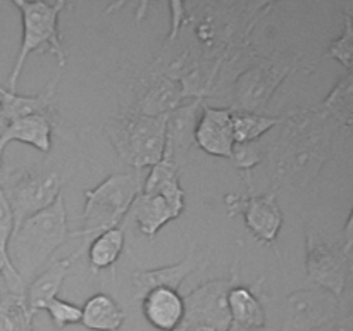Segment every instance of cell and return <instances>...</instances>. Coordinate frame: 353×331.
<instances>
[{
    "label": "cell",
    "instance_id": "1",
    "mask_svg": "<svg viewBox=\"0 0 353 331\" xmlns=\"http://www.w3.org/2000/svg\"><path fill=\"white\" fill-rule=\"evenodd\" d=\"M340 128L317 106L299 107L285 114L278 134L268 141L271 190H305L333 157Z\"/></svg>",
    "mask_w": 353,
    "mask_h": 331
},
{
    "label": "cell",
    "instance_id": "2",
    "mask_svg": "<svg viewBox=\"0 0 353 331\" xmlns=\"http://www.w3.org/2000/svg\"><path fill=\"white\" fill-rule=\"evenodd\" d=\"M276 6V2H185V24L203 62L219 71L223 59L250 43L255 26Z\"/></svg>",
    "mask_w": 353,
    "mask_h": 331
},
{
    "label": "cell",
    "instance_id": "3",
    "mask_svg": "<svg viewBox=\"0 0 353 331\" xmlns=\"http://www.w3.org/2000/svg\"><path fill=\"white\" fill-rule=\"evenodd\" d=\"M69 238H72V233L69 230L64 192L59 193L50 205L28 217L16 231H12L7 243V257L24 290L34 276L50 264L55 252Z\"/></svg>",
    "mask_w": 353,
    "mask_h": 331
},
{
    "label": "cell",
    "instance_id": "4",
    "mask_svg": "<svg viewBox=\"0 0 353 331\" xmlns=\"http://www.w3.org/2000/svg\"><path fill=\"white\" fill-rule=\"evenodd\" d=\"M14 7L21 14L23 34H21V47L17 52L10 74L7 78V90L10 93L17 92V81L23 74L24 64L31 54H50L57 61L59 71H64L68 66L69 54L65 50L64 37L59 28L61 14L68 9H72V3L65 0L59 2H30V0H12Z\"/></svg>",
    "mask_w": 353,
    "mask_h": 331
},
{
    "label": "cell",
    "instance_id": "5",
    "mask_svg": "<svg viewBox=\"0 0 353 331\" xmlns=\"http://www.w3.org/2000/svg\"><path fill=\"white\" fill-rule=\"evenodd\" d=\"M300 68H310L303 54L276 50L259 54L247 69L236 76L228 92V109L236 112L265 114L279 86Z\"/></svg>",
    "mask_w": 353,
    "mask_h": 331
},
{
    "label": "cell",
    "instance_id": "6",
    "mask_svg": "<svg viewBox=\"0 0 353 331\" xmlns=\"http://www.w3.org/2000/svg\"><path fill=\"white\" fill-rule=\"evenodd\" d=\"M102 130L119 161L131 171L145 172L164 159L165 117L141 116L126 107L103 123Z\"/></svg>",
    "mask_w": 353,
    "mask_h": 331
},
{
    "label": "cell",
    "instance_id": "7",
    "mask_svg": "<svg viewBox=\"0 0 353 331\" xmlns=\"http://www.w3.org/2000/svg\"><path fill=\"white\" fill-rule=\"evenodd\" d=\"M64 185L65 179L61 166L50 159L34 166L0 171V186L12 210V231H16L28 217L50 205L59 193L64 192Z\"/></svg>",
    "mask_w": 353,
    "mask_h": 331
},
{
    "label": "cell",
    "instance_id": "8",
    "mask_svg": "<svg viewBox=\"0 0 353 331\" xmlns=\"http://www.w3.org/2000/svg\"><path fill=\"white\" fill-rule=\"evenodd\" d=\"M145 172L124 171L112 172L95 188L85 190V207L79 216L83 226L72 237L92 240L102 231L119 226L126 217L131 203L141 192Z\"/></svg>",
    "mask_w": 353,
    "mask_h": 331
},
{
    "label": "cell",
    "instance_id": "9",
    "mask_svg": "<svg viewBox=\"0 0 353 331\" xmlns=\"http://www.w3.org/2000/svg\"><path fill=\"white\" fill-rule=\"evenodd\" d=\"M343 299L317 286L300 288L286 297L281 331L333 330L341 314L348 309Z\"/></svg>",
    "mask_w": 353,
    "mask_h": 331
},
{
    "label": "cell",
    "instance_id": "10",
    "mask_svg": "<svg viewBox=\"0 0 353 331\" xmlns=\"http://www.w3.org/2000/svg\"><path fill=\"white\" fill-rule=\"evenodd\" d=\"M224 207L228 216H243L245 226L248 228L255 240L268 245L279 257L276 240L283 228V212L278 203V192L269 190L265 193H255L254 186H247V193H226Z\"/></svg>",
    "mask_w": 353,
    "mask_h": 331
},
{
    "label": "cell",
    "instance_id": "11",
    "mask_svg": "<svg viewBox=\"0 0 353 331\" xmlns=\"http://www.w3.org/2000/svg\"><path fill=\"white\" fill-rule=\"evenodd\" d=\"M240 279V261H234L226 278L210 279L183 297L185 300V321L183 323H202L217 331H226L231 326L228 293Z\"/></svg>",
    "mask_w": 353,
    "mask_h": 331
},
{
    "label": "cell",
    "instance_id": "12",
    "mask_svg": "<svg viewBox=\"0 0 353 331\" xmlns=\"http://www.w3.org/2000/svg\"><path fill=\"white\" fill-rule=\"evenodd\" d=\"M307 281L312 286L343 299L352 274V261L345 257L340 245H331L319 234L307 231L305 238Z\"/></svg>",
    "mask_w": 353,
    "mask_h": 331
},
{
    "label": "cell",
    "instance_id": "13",
    "mask_svg": "<svg viewBox=\"0 0 353 331\" xmlns=\"http://www.w3.org/2000/svg\"><path fill=\"white\" fill-rule=\"evenodd\" d=\"M203 102L205 100L202 99L186 100L165 117V148L162 161L174 166L179 174L185 171L193 148L196 147L195 130Z\"/></svg>",
    "mask_w": 353,
    "mask_h": 331
},
{
    "label": "cell",
    "instance_id": "14",
    "mask_svg": "<svg viewBox=\"0 0 353 331\" xmlns=\"http://www.w3.org/2000/svg\"><path fill=\"white\" fill-rule=\"evenodd\" d=\"M207 261H209V250H199L195 245H192L188 254L176 264L137 271L131 276V283L134 286L133 300H141L145 293L154 288H171L178 292L188 276L199 271L200 268H205Z\"/></svg>",
    "mask_w": 353,
    "mask_h": 331
},
{
    "label": "cell",
    "instance_id": "15",
    "mask_svg": "<svg viewBox=\"0 0 353 331\" xmlns=\"http://www.w3.org/2000/svg\"><path fill=\"white\" fill-rule=\"evenodd\" d=\"M195 145L209 155L221 159H231L234 147L231 110L224 107H214L203 102L195 130Z\"/></svg>",
    "mask_w": 353,
    "mask_h": 331
},
{
    "label": "cell",
    "instance_id": "16",
    "mask_svg": "<svg viewBox=\"0 0 353 331\" xmlns=\"http://www.w3.org/2000/svg\"><path fill=\"white\" fill-rule=\"evenodd\" d=\"M88 243L90 241H83L78 250L65 255V257L55 259L40 274H37L31 279L30 285L24 290V299H26L28 309H30V312L33 316L37 312H40V310H43L47 307V303L59 295L65 278L71 272L72 264L81 259V255L88 248Z\"/></svg>",
    "mask_w": 353,
    "mask_h": 331
},
{
    "label": "cell",
    "instance_id": "17",
    "mask_svg": "<svg viewBox=\"0 0 353 331\" xmlns=\"http://www.w3.org/2000/svg\"><path fill=\"white\" fill-rule=\"evenodd\" d=\"M61 81V71L47 81L41 92L37 95H19L10 93L9 90H2V103L0 114L2 121H14L21 117L43 116L50 121H57V92Z\"/></svg>",
    "mask_w": 353,
    "mask_h": 331
},
{
    "label": "cell",
    "instance_id": "18",
    "mask_svg": "<svg viewBox=\"0 0 353 331\" xmlns=\"http://www.w3.org/2000/svg\"><path fill=\"white\" fill-rule=\"evenodd\" d=\"M141 90L130 109L148 117H168L172 110L186 102L181 83L164 76H145Z\"/></svg>",
    "mask_w": 353,
    "mask_h": 331
},
{
    "label": "cell",
    "instance_id": "19",
    "mask_svg": "<svg viewBox=\"0 0 353 331\" xmlns=\"http://www.w3.org/2000/svg\"><path fill=\"white\" fill-rule=\"evenodd\" d=\"M179 216H181V212L174 209L164 197L157 195V193L140 192L121 224L126 228L128 223H134L141 234L154 240L165 224L178 219Z\"/></svg>",
    "mask_w": 353,
    "mask_h": 331
},
{
    "label": "cell",
    "instance_id": "20",
    "mask_svg": "<svg viewBox=\"0 0 353 331\" xmlns=\"http://www.w3.org/2000/svg\"><path fill=\"white\" fill-rule=\"evenodd\" d=\"M54 124V121L47 119L43 116H30L14 121H2L0 123V171H2L3 164V150L12 141L26 143L47 155L50 154Z\"/></svg>",
    "mask_w": 353,
    "mask_h": 331
},
{
    "label": "cell",
    "instance_id": "21",
    "mask_svg": "<svg viewBox=\"0 0 353 331\" xmlns=\"http://www.w3.org/2000/svg\"><path fill=\"white\" fill-rule=\"evenodd\" d=\"M262 281L259 278L254 285H234L228 293V309L231 323L250 330H264L268 324L264 300H262Z\"/></svg>",
    "mask_w": 353,
    "mask_h": 331
},
{
    "label": "cell",
    "instance_id": "22",
    "mask_svg": "<svg viewBox=\"0 0 353 331\" xmlns=\"http://www.w3.org/2000/svg\"><path fill=\"white\" fill-rule=\"evenodd\" d=\"M143 317L161 331H172L185 321V300L171 288H154L141 297Z\"/></svg>",
    "mask_w": 353,
    "mask_h": 331
},
{
    "label": "cell",
    "instance_id": "23",
    "mask_svg": "<svg viewBox=\"0 0 353 331\" xmlns=\"http://www.w3.org/2000/svg\"><path fill=\"white\" fill-rule=\"evenodd\" d=\"M126 314L107 293H95L81 307V323L90 331H119Z\"/></svg>",
    "mask_w": 353,
    "mask_h": 331
},
{
    "label": "cell",
    "instance_id": "24",
    "mask_svg": "<svg viewBox=\"0 0 353 331\" xmlns=\"http://www.w3.org/2000/svg\"><path fill=\"white\" fill-rule=\"evenodd\" d=\"M179 176L181 174L176 171L174 166L169 164L168 161H161L148 169L147 176L143 178L141 192L157 193L164 197L174 209L183 214L185 212V190L179 183Z\"/></svg>",
    "mask_w": 353,
    "mask_h": 331
},
{
    "label": "cell",
    "instance_id": "25",
    "mask_svg": "<svg viewBox=\"0 0 353 331\" xmlns=\"http://www.w3.org/2000/svg\"><path fill=\"white\" fill-rule=\"evenodd\" d=\"M317 109L340 128V133L350 134L353 109L352 72H345L343 76H340V79L333 86V90L327 93L326 99L317 103Z\"/></svg>",
    "mask_w": 353,
    "mask_h": 331
},
{
    "label": "cell",
    "instance_id": "26",
    "mask_svg": "<svg viewBox=\"0 0 353 331\" xmlns=\"http://www.w3.org/2000/svg\"><path fill=\"white\" fill-rule=\"evenodd\" d=\"M124 226L119 224L116 228L102 231L97 237H93L88 243V262L92 271L100 272L105 269L114 268L117 259L121 257L124 248Z\"/></svg>",
    "mask_w": 353,
    "mask_h": 331
},
{
    "label": "cell",
    "instance_id": "27",
    "mask_svg": "<svg viewBox=\"0 0 353 331\" xmlns=\"http://www.w3.org/2000/svg\"><path fill=\"white\" fill-rule=\"evenodd\" d=\"M285 121V114L271 116V114L255 112H236L231 110V123H233L234 143H248L257 141L268 134L272 128H278Z\"/></svg>",
    "mask_w": 353,
    "mask_h": 331
},
{
    "label": "cell",
    "instance_id": "28",
    "mask_svg": "<svg viewBox=\"0 0 353 331\" xmlns=\"http://www.w3.org/2000/svg\"><path fill=\"white\" fill-rule=\"evenodd\" d=\"M33 317L24 293L9 290L0 293V331H34Z\"/></svg>",
    "mask_w": 353,
    "mask_h": 331
},
{
    "label": "cell",
    "instance_id": "29",
    "mask_svg": "<svg viewBox=\"0 0 353 331\" xmlns=\"http://www.w3.org/2000/svg\"><path fill=\"white\" fill-rule=\"evenodd\" d=\"M353 3H345L343 31L327 47V57L343 66L345 72H352V43H353Z\"/></svg>",
    "mask_w": 353,
    "mask_h": 331
},
{
    "label": "cell",
    "instance_id": "30",
    "mask_svg": "<svg viewBox=\"0 0 353 331\" xmlns=\"http://www.w3.org/2000/svg\"><path fill=\"white\" fill-rule=\"evenodd\" d=\"M268 157V141L257 140L248 143H234L231 161L234 168L241 172H252L255 166L262 164Z\"/></svg>",
    "mask_w": 353,
    "mask_h": 331
},
{
    "label": "cell",
    "instance_id": "31",
    "mask_svg": "<svg viewBox=\"0 0 353 331\" xmlns=\"http://www.w3.org/2000/svg\"><path fill=\"white\" fill-rule=\"evenodd\" d=\"M43 310H47L52 324L57 330H64V328L72 326V324L81 323V307L68 302V300L59 299V297L52 299Z\"/></svg>",
    "mask_w": 353,
    "mask_h": 331
},
{
    "label": "cell",
    "instance_id": "32",
    "mask_svg": "<svg viewBox=\"0 0 353 331\" xmlns=\"http://www.w3.org/2000/svg\"><path fill=\"white\" fill-rule=\"evenodd\" d=\"M12 230H14L12 210H10L9 202H7L2 186H0V245H2V248L6 252H7L9 238L10 234H12Z\"/></svg>",
    "mask_w": 353,
    "mask_h": 331
},
{
    "label": "cell",
    "instance_id": "33",
    "mask_svg": "<svg viewBox=\"0 0 353 331\" xmlns=\"http://www.w3.org/2000/svg\"><path fill=\"white\" fill-rule=\"evenodd\" d=\"M340 248L348 261L353 259V214H348L343 226V240L340 241Z\"/></svg>",
    "mask_w": 353,
    "mask_h": 331
},
{
    "label": "cell",
    "instance_id": "34",
    "mask_svg": "<svg viewBox=\"0 0 353 331\" xmlns=\"http://www.w3.org/2000/svg\"><path fill=\"white\" fill-rule=\"evenodd\" d=\"M183 326H185V331H217L214 330L212 326H207V324H202V323H183Z\"/></svg>",
    "mask_w": 353,
    "mask_h": 331
},
{
    "label": "cell",
    "instance_id": "35",
    "mask_svg": "<svg viewBox=\"0 0 353 331\" xmlns=\"http://www.w3.org/2000/svg\"><path fill=\"white\" fill-rule=\"evenodd\" d=\"M6 265L2 264V262H0V281H3V274H6Z\"/></svg>",
    "mask_w": 353,
    "mask_h": 331
},
{
    "label": "cell",
    "instance_id": "36",
    "mask_svg": "<svg viewBox=\"0 0 353 331\" xmlns=\"http://www.w3.org/2000/svg\"><path fill=\"white\" fill-rule=\"evenodd\" d=\"M172 331H185V326H183V324H181V326H178V328H176V330H172Z\"/></svg>",
    "mask_w": 353,
    "mask_h": 331
},
{
    "label": "cell",
    "instance_id": "37",
    "mask_svg": "<svg viewBox=\"0 0 353 331\" xmlns=\"http://www.w3.org/2000/svg\"><path fill=\"white\" fill-rule=\"evenodd\" d=\"M2 90H3V86H0V103H2Z\"/></svg>",
    "mask_w": 353,
    "mask_h": 331
}]
</instances>
